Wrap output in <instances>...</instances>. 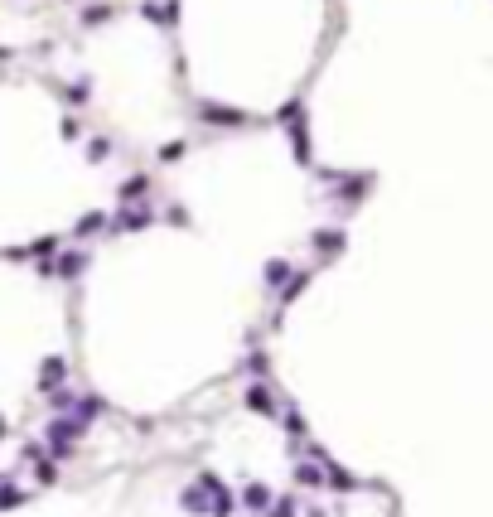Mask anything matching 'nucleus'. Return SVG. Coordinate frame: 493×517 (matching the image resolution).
Here are the masks:
<instances>
[{"label": "nucleus", "mask_w": 493, "mask_h": 517, "mask_svg": "<svg viewBox=\"0 0 493 517\" xmlns=\"http://www.w3.org/2000/svg\"><path fill=\"white\" fill-rule=\"evenodd\" d=\"M78 436H82V421H73V416H54V421H49V431H44V440H49V450H54V455H73Z\"/></svg>", "instance_id": "1"}, {"label": "nucleus", "mask_w": 493, "mask_h": 517, "mask_svg": "<svg viewBox=\"0 0 493 517\" xmlns=\"http://www.w3.org/2000/svg\"><path fill=\"white\" fill-rule=\"evenodd\" d=\"M271 489H266V484H246L242 489V498H237V508H246V513H256V517H266L271 513Z\"/></svg>", "instance_id": "2"}, {"label": "nucleus", "mask_w": 493, "mask_h": 517, "mask_svg": "<svg viewBox=\"0 0 493 517\" xmlns=\"http://www.w3.org/2000/svg\"><path fill=\"white\" fill-rule=\"evenodd\" d=\"M246 407L256 411V416H276V392L271 387H266V382H251V387H246Z\"/></svg>", "instance_id": "3"}, {"label": "nucleus", "mask_w": 493, "mask_h": 517, "mask_svg": "<svg viewBox=\"0 0 493 517\" xmlns=\"http://www.w3.org/2000/svg\"><path fill=\"white\" fill-rule=\"evenodd\" d=\"M324 474H329V464H324V469H319V464H310V460L295 464V484H300V489H319V484H324Z\"/></svg>", "instance_id": "4"}, {"label": "nucleus", "mask_w": 493, "mask_h": 517, "mask_svg": "<svg viewBox=\"0 0 493 517\" xmlns=\"http://www.w3.org/2000/svg\"><path fill=\"white\" fill-rule=\"evenodd\" d=\"M179 508H184V513H193V517H208V513H213V508L203 503V489H184V493H179Z\"/></svg>", "instance_id": "5"}, {"label": "nucleus", "mask_w": 493, "mask_h": 517, "mask_svg": "<svg viewBox=\"0 0 493 517\" xmlns=\"http://www.w3.org/2000/svg\"><path fill=\"white\" fill-rule=\"evenodd\" d=\"M324 484H329V489H339V493H353V489H358V479H353V474H344V469H339V464H329Z\"/></svg>", "instance_id": "6"}, {"label": "nucleus", "mask_w": 493, "mask_h": 517, "mask_svg": "<svg viewBox=\"0 0 493 517\" xmlns=\"http://www.w3.org/2000/svg\"><path fill=\"white\" fill-rule=\"evenodd\" d=\"M82 266H87V256H82V251H68V256L58 261V275H63V280H78Z\"/></svg>", "instance_id": "7"}, {"label": "nucleus", "mask_w": 493, "mask_h": 517, "mask_svg": "<svg viewBox=\"0 0 493 517\" xmlns=\"http://www.w3.org/2000/svg\"><path fill=\"white\" fill-rule=\"evenodd\" d=\"M266 517H300V498H295V493L276 498V503H271V513H266Z\"/></svg>", "instance_id": "8"}, {"label": "nucleus", "mask_w": 493, "mask_h": 517, "mask_svg": "<svg viewBox=\"0 0 493 517\" xmlns=\"http://www.w3.org/2000/svg\"><path fill=\"white\" fill-rule=\"evenodd\" d=\"M145 20H160V25H169V20H174V0H160V5L150 0V5H145Z\"/></svg>", "instance_id": "9"}, {"label": "nucleus", "mask_w": 493, "mask_h": 517, "mask_svg": "<svg viewBox=\"0 0 493 517\" xmlns=\"http://www.w3.org/2000/svg\"><path fill=\"white\" fill-rule=\"evenodd\" d=\"M25 503V489H15V484H0V513H10V508H20Z\"/></svg>", "instance_id": "10"}, {"label": "nucleus", "mask_w": 493, "mask_h": 517, "mask_svg": "<svg viewBox=\"0 0 493 517\" xmlns=\"http://www.w3.org/2000/svg\"><path fill=\"white\" fill-rule=\"evenodd\" d=\"M285 275H290V261H266V285H285Z\"/></svg>", "instance_id": "11"}, {"label": "nucleus", "mask_w": 493, "mask_h": 517, "mask_svg": "<svg viewBox=\"0 0 493 517\" xmlns=\"http://www.w3.org/2000/svg\"><path fill=\"white\" fill-rule=\"evenodd\" d=\"M314 246H319L324 256H334V251L344 246V232H334V227H329V232H319V237H314Z\"/></svg>", "instance_id": "12"}, {"label": "nucleus", "mask_w": 493, "mask_h": 517, "mask_svg": "<svg viewBox=\"0 0 493 517\" xmlns=\"http://www.w3.org/2000/svg\"><path fill=\"white\" fill-rule=\"evenodd\" d=\"M150 218H155L150 208H136V213H121V218H116V227H145Z\"/></svg>", "instance_id": "13"}, {"label": "nucleus", "mask_w": 493, "mask_h": 517, "mask_svg": "<svg viewBox=\"0 0 493 517\" xmlns=\"http://www.w3.org/2000/svg\"><path fill=\"white\" fill-rule=\"evenodd\" d=\"M203 116H213V126H237L242 121L237 111H222V107H203Z\"/></svg>", "instance_id": "14"}, {"label": "nucleus", "mask_w": 493, "mask_h": 517, "mask_svg": "<svg viewBox=\"0 0 493 517\" xmlns=\"http://www.w3.org/2000/svg\"><path fill=\"white\" fill-rule=\"evenodd\" d=\"M54 237H39V242H34V246H29V251H34V256H49V251H54Z\"/></svg>", "instance_id": "15"}, {"label": "nucleus", "mask_w": 493, "mask_h": 517, "mask_svg": "<svg viewBox=\"0 0 493 517\" xmlns=\"http://www.w3.org/2000/svg\"><path fill=\"white\" fill-rule=\"evenodd\" d=\"M246 373H266V353H251V358H246Z\"/></svg>", "instance_id": "16"}, {"label": "nucleus", "mask_w": 493, "mask_h": 517, "mask_svg": "<svg viewBox=\"0 0 493 517\" xmlns=\"http://www.w3.org/2000/svg\"><path fill=\"white\" fill-rule=\"evenodd\" d=\"M0 484H5V479H0Z\"/></svg>", "instance_id": "17"}]
</instances>
